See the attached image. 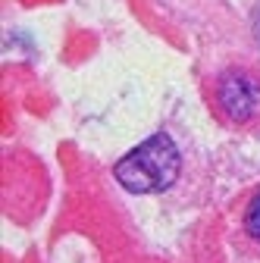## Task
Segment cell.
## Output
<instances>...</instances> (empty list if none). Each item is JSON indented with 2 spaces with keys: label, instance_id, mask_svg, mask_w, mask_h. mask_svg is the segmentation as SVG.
I'll use <instances>...</instances> for the list:
<instances>
[{
  "label": "cell",
  "instance_id": "obj_1",
  "mask_svg": "<svg viewBox=\"0 0 260 263\" xmlns=\"http://www.w3.org/2000/svg\"><path fill=\"white\" fill-rule=\"evenodd\" d=\"M182 170V157L179 147L170 135L157 132L154 138H147L144 144H138L135 151H128L119 163H116V182L132 191V194H157L166 191Z\"/></svg>",
  "mask_w": 260,
  "mask_h": 263
},
{
  "label": "cell",
  "instance_id": "obj_2",
  "mask_svg": "<svg viewBox=\"0 0 260 263\" xmlns=\"http://www.w3.org/2000/svg\"><path fill=\"white\" fill-rule=\"evenodd\" d=\"M216 101L222 107V113L235 119V122H245L254 116L257 104H260V85L254 76L242 72V69H229L219 76V85H216Z\"/></svg>",
  "mask_w": 260,
  "mask_h": 263
},
{
  "label": "cell",
  "instance_id": "obj_3",
  "mask_svg": "<svg viewBox=\"0 0 260 263\" xmlns=\"http://www.w3.org/2000/svg\"><path fill=\"white\" fill-rule=\"evenodd\" d=\"M245 232L260 241V191L251 197V204H248V210H245Z\"/></svg>",
  "mask_w": 260,
  "mask_h": 263
}]
</instances>
